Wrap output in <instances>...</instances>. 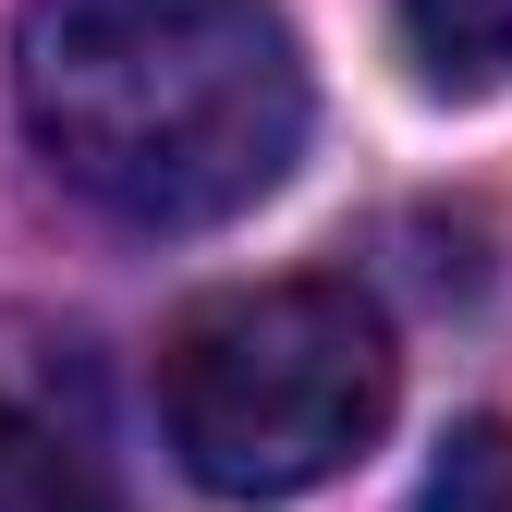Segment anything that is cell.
<instances>
[{
  "mask_svg": "<svg viewBox=\"0 0 512 512\" xmlns=\"http://www.w3.org/2000/svg\"><path fill=\"white\" fill-rule=\"evenodd\" d=\"M13 110L86 208L208 232L305 147L281 0H13Z\"/></svg>",
  "mask_w": 512,
  "mask_h": 512,
  "instance_id": "1",
  "label": "cell"
},
{
  "mask_svg": "<svg viewBox=\"0 0 512 512\" xmlns=\"http://www.w3.org/2000/svg\"><path fill=\"white\" fill-rule=\"evenodd\" d=\"M159 427L220 500H305L391 427V330L354 281L208 293L159 354Z\"/></svg>",
  "mask_w": 512,
  "mask_h": 512,
  "instance_id": "2",
  "label": "cell"
},
{
  "mask_svg": "<svg viewBox=\"0 0 512 512\" xmlns=\"http://www.w3.org/2000/svg\"><path fill=\"white\" fill-rule=\"evenodd\" d=\"M0 512H122L110 464L49 415H0Z\"/></svg>",
  "mask_w": 512,
  "mask_h": 512,
  "instance_id": "3",
  "label": "cell"
},
{
  "mask_svg": "<svg viewBox=\"0 0 512 512\" xmlns=\"http://www.w3.org/2000/svg\"><path fill=\"white\" fill-rule=\"evenodd\" d=\"M403 13V49H415V74L427 86H500L512 74V0H391Z\"/></svg>",
  "mask_w": 512,
  "mask_h": 512,
  "instance_id": "4",
  "label": "cell"
},
{
  "mask_svg": "<svg viewBox=\"0 0 512 512\" xmlns=\"http://www.w3.org/2000/svg\"><path fill=\"white\" fill-rule=\"evenodd\" d=\"M415 512H512V415H464L439 439Z\"/></svg>",
  "mask_w": 512,
  "mask_h": 512,
  "instance_id": "5",
  "label": "cell"
}]
</instances>
